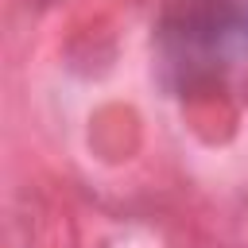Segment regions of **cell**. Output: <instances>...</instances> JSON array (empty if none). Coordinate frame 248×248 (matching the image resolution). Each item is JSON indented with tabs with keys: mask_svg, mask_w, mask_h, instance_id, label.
I'll return each mask as SVG.
<instances>
[{
	"mask_svg": "<svg viewBox=\"0 0 248 248\" xmlns=\"http://www.w3.org/2000/svg\"><path fill=\"white\" fill-rule=\"evenodd\" d=\"M163 54L182 74H213L248 58V0H174L163 27Z\"/></svg>",
	"mask_w": 248,
	"mask_h": 248,
	"instance_id": "6da1fadb",
	"label": "cell"
}]
</instances>
